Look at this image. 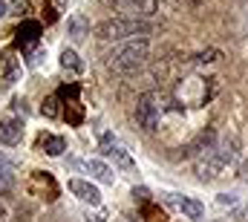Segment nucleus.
<instances>
[{
    "label": "nucleus",
    "mask_w": 248,
    "mask_h": 222,
    "mask_svg": "<svg viewBox=\"0 0 248 222\" xmlns=\"http://www.w3.org/2000/svg\"><path fill=\"white\" fill-rule=\"evenodd\" d=\"M38 35H41V23L29 20V23H23V26L17 29V44H20V47H29V44L38 41Z\"/></svg>",
    "instance_id": "13"
},
{
    "label": "nucleus",
    "mask_w": 248,
    "mask_h": 222,
    "mask_svg": "<svg viewBox=\"0 0 248 222\" xmlns=\"http://www.w3.org/2000/svg\"><path fill=\"white\" fill-rule=\"evenodd\" d=\"M78 167L87 170V173H90L93 179H98L101 185H113V182H116V173L104 165L101 159H84V162H78Z\"/></svg>",
    "instance_id": "9"
},
{
    "label": "nucleus",
    "mask_w": 248,
    "mask_h": 222,
    "mask_svg": "<svg viewBox=\"0 0 248 222\" xmlns=\"http://www.w3.org/2000/svg\"><path fill=\"white\" fill-rule=\"evenodd\" d=\"M217 202H219V205H234L237 199H234V193H222V196H219Z\"/></svg>",
    "instance_id": "20"
},
{
    "label": "nucleus",
    "mask_w": 248,
    "mask_h": 222,
    "mask_svg": "<svg viewBox=\"0 0 248 222\" xmlns=\"http://www.w3.org/2000/svg\"><path fill=\"white\" fill-rule=\"evenodd\" d=\"M133 196H139V199H147V196H150V193H147V190H144V188H139V190H133Z\"/></svg>",
    "instance_id": "21"
},
{
    "label": "nucleus",
    "mask_w": 248,
    "mask_h": 222,
    "mask_svg": "<svg viewBox=\"0 0 248 222\" xmlns=\"http://www.w3.org/2000/svg\"><path fill=\"white\" fill-rule=\"evenodd\" d=\"M107 3L119 6L122 12H136V15H141V17H153V15L159 12V3H156V0H107Z\"/></svg>",
    "instance_id": "8"
},
{
    "label": "nucleus",
    "mask_w": 248,
    "mask_h": 222,
    "mask_svg": "<svg viewBox=\"0 0 248 222\" xmlns=\"http://www.w3.org/2000/svg\"><path fill=\"white\" fill-rule=\"evenodd\" d=\"M3 15H6V3L0 0V17H3Z\"/></svg>",
    "instance_id": "22"
},
{
    "label": "nucleus",
    "mask_w": 248,
    "mask_h": 222,
    "mask_svg": "<svg viewBox=\"0 0 248 222\" xmlns=\"http://www.w3.org/2000/svg\"><path fill=\"white\" fill-rule=\"evenodd\" d=\"M231 156H234V150H231V144H222V147H211V150H205L199 159H196V176L199 179H217L225 165L231 162Z\"/></svg>",
    "instance_id": "3"
},
{
    "label": "nucleus",
    "mask_w": 248,
    "mask_h": 222,
    "mask_svg": "<svg viewBox=\"0 0 248 222\" xmlns=\"http://www.w3.org/2000/svg\"><path fill=\"white\" fill-rule=\"evenodd\" d=\"M61 66L63 69H72V72H84V61L75 55L72 49H63L61 52Z\"/></svg>",
    "instance_id": "15"
},
{
    "label": "nucleus",
    "mask_w": 248,
    "mask_h": 222,
    "mask_svg": "<svg viewBox=\"0 0 248 222\" xmlns=\"http://www.w3.org/2000/svg\"><path fill=\"white\" fill-rule=\"evenodd\" d=\"M170 202L185 214L187 220H193V222H202L205 220V205L199 202V199H193V196H179V193H173L170 196Z\"/></svg>",
    "instance_id": "7"
},
{
    "label": "nucleus",
    "mask_w": 248,
    "mask_h": 222,
    "mask_svg": "<svg viewBox=\"0 0 248 222\" xmlns=\"http://www.w3.org/2000/svg\"><path fill=\"white\" fill-rule=\"evenodd\" d=\"M66 188H69V193H75L81 202H87V205H98L101 202V193H98V188L95 185H90L87 179H69L66 182Z\"/></svg>",
    "instance_id": "6"
},
{
    "label": "nucleus",
    "mask_w": 248,
    "mask_h": 222,
    "mask_svg": "<svg viewBox=\"0 0 248 222\" xmlns=\"http://www.w3.org/2000/svg\"><path fill=\"white\" fill-rule=\"evenodd\" d=\"M66 32H69V38H72V41H81V38L90 32V23H87V17H81V15H72V17L66 20Z\"/></svg>",
    "instance_id": "12"
},
{
    "label": "nucleus",
    "mask_w": 248,
    "mask_h": 222,
    "mask_svg": "<svg viewBox=\"0 0 248 222\" xmlns=\"http://www.w3.org/2000/svg\"><path fill=\"white\" fill-rule=\"evenodd\" d=\"M159 101H156V95H150V93H144V95H139V101H136V124L144 130V133H153L156 127H159Z\"/></svg>",
    "instance_id": "4"
},
{
    "label": "nucleus",
    "mask_w": 248,
    "mask_h": 222,
    "mask_svg": "<svg viewBox=\"0 0 248 222\" xmlns=\"http://www.w3.org/2000/svg\"><path fill=\"white\" fill-rule=\"evenodd\" d=\"M153 32V23L144 17H113V20H101L95 26V38L98 41H127V38H144Z\"/></svg>",
    "instance_id": "1"
},
{
    "label": "nucleus",
    "mask_w": 248,
    "mask_h": 222,
    "mask_svg": "<svg viewBox=\"0 0 248 222\" xmlns=\"http://www.w3.org/2000/svg\"><path fill=\"white\" fill-rule=\"evenodd\" d=\"M12 185H15V179H12V173H9L6 167L0 165V193H6V190H9Z\"/></svg>",
    "instance_id": "16"
},
{
    "label": "nucleus",
    "mask_w": 248,
    "mask_h": 222,
    "mask_svg": "<svg viewBox=\"0 0 248 222\" xmlns=\"http://www.w3.org/2000/svg\"><path fill=\"white\" fill-rule=\"evenodd\" d=\"M104 153H107V156H113V162H116V165L122 167L124 173H136V162L130 159V153L124 150L122 144H110V147H107Z\"/></svg>",
    "instance_id": "11"
},
{
    "label": "nucleus",
    "mask_w": 248,
    "mask_h": 222,
    "mask_svg": "<svg viewBox=\"0 0 248 222\" xmlns=\"http://www.w3.org/2000/svg\"><path fill=\"white\" fill-rule=\"evenodd\" d=\"M55 104H58V98H55V95H49V98H46V104H44V115L55 118V115H58V107H55Z\"/></svg>",
    "instance_id": "18"
},
{
    "label": "nucleus",
    "mask_w": 248,
    "mask_h": 222,
    "mask_svg": "<svg viewBox=\"0 0 248 222\" xmlns=\"http://www.w3.org/2000/svg\"><path fill=\"white\" fill-rule=\"evenodd\" d=\"M147 55H150V44L144 38L127 41V44H122L119 49H113L107 55V69H113V72H133V69H139L147 61Z\"/></svg>",
    "instance_id": "2"
},
{
    "label": "nucleus",
    "mask_w": 248,
    "mask_h": 222,
    "mask_svg": "<svg viewBox=\"0 0 248 222\" xmlns=\"http://www.w3.org/2000/svg\"><path fill=\"white\" fill-rule=\"evenodd\" d=\"M38 144L44 147L46 156H61L63 150H66V139H63V136H52V133H44V136L38 139Z\"/></svg>",
    "instance_id": "10"
},
{
    "label": "nucleus",
    "mask_w": 248,
    "mask_h": 222,
    "mask_svg": "<svg viewBox=\"0 0 248 222\" xmlns=\"http://www.w3.org/2000/svg\"><path fill=\"white\" fill-rule=\"evenodd\" d=\"M217 58H219V52H217V49H208V52L196 55V66H202V63H214Z\"/></svg>",
    "instance_id": "17"
},
{
    "label": "nucleus",
    "mask_w": 248,
    "mask_h": 222,
    "mask_svg": "<svg viewBox=\"0 0 248 222\" xmlns=\"http://www.w3.org/2000/svg\"><path fill=\"white\" fill-rule=\"evenodd\" d=\"M190 3H193V6H199V3H202V0H190Z\"/></svg>",
    "instance_id": "24"
},
{
    "label": "nucleus",
    "mask_w": 248,
    "mask_h": 222,
    "mask_svg": "<svg viewBox=\"0 0 248 222\" xmlns=\"http://www.w3.org/2000/svg\"><path fill=\"white\" fill-rule=\"evenodd\" d=\"M17 78H20V63H17L15 58H6V66H3V87H12Z\"/></svg>",
    "instance_id": "14"
},
{
    "label": "nucleus",
    "mask_w": 248,
    "mask_h": 222,
    "mask_svg": "<svg viewBox=\"0 0 248 222\" xmlns=\"http://www.w3.org/2000/svg\"><path fill=\"white\" fill-rule=\"evenodd\" d=\"M0 220H6V208H3V202H0Z\"/></svg>",
    "instance_id": "23"
},
{
    "label": "nucleus",
    "mask_w": 248,
    "mask_h": 222,
    "mask_svg": "<svg viewBox=\"0 0 248 222\" xmlns=\"http://www.w3.org/2000/svg\"><path fill=\"white\" fill-rule=\"evenodd\" d=\"M41 58H46V52H44L41 47H35V49H29V66H38V63H41Z\"/></svg>",
    "instance_id": "19"
},
{
    "label": "nucleus",
    "mask_w": 248,
    "mask_h": 222,
    "mask_svg": "<svg viewBox=\"0 0 248 222\" xmlns=\"http://www.w3.org/2000/svg\"><path fill=\"white\" fill-rule=\"evenodd\" d=\"M23 139V121L17 115H0V144H20Z\"/></svg>",
    "instance_id": "5"
}]
</instances>
